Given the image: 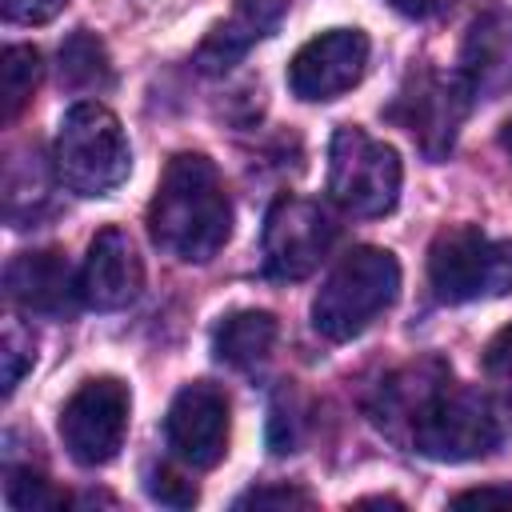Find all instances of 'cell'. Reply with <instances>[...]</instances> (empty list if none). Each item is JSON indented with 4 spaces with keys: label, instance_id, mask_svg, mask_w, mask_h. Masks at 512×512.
I'll use <instances>...</instances> for the list:
<instances>
[{
    "label": "cell",
    "instance_id": "44dd1931",
    "mask_svg": "<svg viewBox=\"0 0 512 512\" xmlns=\"http://www.w3.org/2000/svg\"><path fill=\"white\" fill-rule=\"evenodd\" d=\"M232 508H312V496L304 488H292V484H264V488H248L244 496L232 500Z\"/></svg>",
    "mask_w": 512,
    "mask_h": 512
},
{
    "label": "cell",
    "instance_id": "e0dca14e",
    "mask_svg": "<svg viewBox=\"0 0 512 512\" xmlns=\"http://www.w3.org/2000/svg\"><path fill=\"white\" fill-rule=\"evenodd\" d=\"M60 84H68L76 92H92V88L100 92V88L112 84L108 52L92 32L80 28L60 44Z\"/></svg>",
    "mask_w": 512,
    "mask_h": 512
},
{
    "label": "cell",
    "instance_id": "7a4b0ae2",
    "mask_svg": "<svg viewBox=\"0 0 512 512\" xmlns=\"http://www.w3.org/2000/svg\"><path fill=\"white\" fill-rule=\"evenodd\" d=\"M400 292V264L392 252L360 244L340 256L312 300V328L324 340H352L360 336L380 312L392 308Z\"/></svg>",
    "mask_w": 512,
    "mask_h": 512
},
{
    "label": "cell",
    "instance_id": "ffe728a7",
    "mask_svg": "<svg viewBox=\"0 0 512 512\" xmlns=\"http://www.w3.org/2000/svg\"><path fill=\"white\" fill-rule=\"evenodd\" d=\"M144 488H148V496L156 500V504H164V508H192L196 504V484L184 476V472H176V468H152L148 472V480H144Z\"/></svg>",
    "mask_w": 512,
    "mask_h": 512
},
{
    "label": "cell",
    "instance_id": "4fadbf2b",
    "mask_svg": "<svg viewBox=\"0 0 512 512\" xmlns=\"http://www.w3.org/2000/svg\"><path fill=\"white\" fill-rule=\"evenodd\" d=\"M144 288V264L124 228H100L80 268V300L96 312L128 308Z\"/></svg>",
    "mask_w": 512,
    "mask_h": 512
},
{
    "label": "cell",
    "instance_id": "ac0fdd59",
    "mask_svg": "<svg viewBox=\"0 0 512 512\" xmlns=\"http://www.w3.org/2000/svg\"><path fill=\"white\" fill-rule=\"evenodd\" d=\"M40 80V52L32 44H8L0 60V112L4 120H16V112L32 100V88Z\"/></svg>",
    "mask_w": 512,
    "mask_h": 512
},
{
    "label": "cell",
    "instance_id": "7402d4cb",
    "mask_svg": "<svg viewBox=\"0 0 512 512\" xmlns=\"http://www.w3.org/2000/svg\"><path fill=\"white\" fill-rule=\"evenodd\" d=\"M484 372L504 388V412H508V424H512V324L492 336V344L484 352Z\"/></svg>",
    "mask_w": 512,
    "mask_h": 512
},
{
    "label": "cell",
    "instance_id": "7c38bea8",
    "mask_svg": "<svg viewBox=\"0 0 512 512\" xmlns=\"http://www.w3.org/2000/svg\"><path fill=\"white\" fill-rule=\"evenodd\" d=\"M4 292L20 312L44 316V320H64L76 312V304H84L80 276H72L64 252L56 248L12 256L4 268Z\"/></svg>",
    "mask_w": 512,
    "mask_h": 512
},
{
    "label": "cell",
    "instance_id": "4316f807",
    "mask_svg": "<svg viewBox=\"0 0 512 512\" xmlns=\"http://www.w3.org/2000/svg\"><path fill=\"white\" fill-rule=\"evenodd\" d=\"M500 148H504V156L512 160V116L500 124Z\"/></svg>",
    "mask_w": 512,
    "mask_h": 512
},
{
    "label": "cell",
    "instance_id": "8fae6325",
    "mask_svg": "<svg viewBox=\"0 0 512 512\" xmlns=\"http://www.w3.org/2000/svg\"><path fill=\"white\" fill-rule=\"evenodd\" d=\"M164 436L168 448L192 464V468H212L228 452V400L216 384H184L164 416Z\"/></svg>",
    "mask_w": 512,
    "mask_h": 512
},
{
    "label": "cell",
    "instance_id": "cb8c5ba5",
    "mask_svg": "<svg viewBox=\"0 0 512 512\" xmlns=\"http://www.w3.org/2000/svg\"><path fill=\"white\" fill-rule=\"evenodd\" d=\"M64 8H68V0H4V20L8 24H48Z\"/></svg>",
    "mask_w": 512,
    "mask_h": 512
},
{
    "label": "cell",
    "instance_id": "5b68a950",
    "mask_svg": "<svg viewBox=\"0 0 512 512\" xmlns=\"http://www.w3.org/2000/svg\"><path fill=\"white\" fill-rule=\"evenodd\" d=\"M408 440L420 456L440 460V464H464V460H480L496 448L500 440V420L492 412V404L476 392V388H452L440 384L424 408L416 412Z\"/></svg>",
    "mask_w": 512,
    "mask_h": 512
},
{
    "label": "cell",
    "instance_id": "ba28073f",
    "mask_svg": "<svg viewBox=\"0 0 512 512\" xmlns=\"http://www.w3.org/2000/svg\"><path fill=\"white\" fill-rule=\"evenodd\" d=\"M128 408H132L128 384H120L116 376L84 380L60 408V440L68 456L84 468L108 464L124 444Z\"/></svg>",
    "mask_w": 512,
    "mask_h": 512
},
{
    "label": "cell",
    "instance_id": "5bb4252c",
    "mask_svg": "<svg viewBox=\"0 0 512 512\" xmlns=\"http://www.w3.org/2000/svg\"><path fill=\"white\" fill-rule=\"evenodd\" d=\"M280 20H284V0H236L228 20H220L196 48V68L204 76L228 72L232 64H240L248 56L252 44L272 36L280 28Z\"/></svg>",
    "mask_w": 512,
    "mask_h": 512
},
{
    "label": "cell",
    "instance_id": "d6986e66",
    "mask_svg": "<svg viewBox=\"0 0 512 512\" xmlns=\"http://www.w3.org/2000/svg\"><path fill=\"white\" fill-rule=\"evenodd\" d=\"M4 500L16 512H44V508H64L68 496L60 488H52L44 476H36L32 468H12L4 480Z\"/></svg>",
    "mask_w": 512,
    "mask_h": 512
},
{
    "label": "cell",
    "instance_id": "603a6c76",
    "mask_svg": "<svg viewBox=\"0 0 512 512\" xmlns=\"http://www.w3.org/2000/svg\"><path fill=\"white\" fill-rule=\"evenodd\" d=\"M0 360H4V396H12V388L20 384V376L32 368L36 352H32V340L20 336V328H8L4 332V344H0Z\"/></svg>",
    "mask_w": 512,
    "mask_h": 512
},
{
    "label": "cell",
    "instance_id": "30bf717a",
    "mask_svg": "<svg viewBox=\"0 0 512 512\" xmlns=\"http://www.w3.org/2000/svg\"><path fill=\"white\" fill-rule=\"evenodd\" d=\"M368 68V36L360 28H328L312 36L288 64V88L300 100H336L360 84Z\"/></svg>",
    "mask_w": 512,
    "mask_h": 512
},
{
    "label": "cell",
    "instance_id": "d4e9b609",
    "mask_svg": "<svg viewBox=\"0 0 512 512\" xmlns=\"http://www.w3.org/2000/svg\"><path fill=\"white\" fill-rule=\"evenodd\" d=\"M456 508H512V484H488V488H468L452 496Z\"/></svg>",
    "mask_w": 512,
    "mask_h": 512
},
{
    "label": "cell",
    "instance_id": "3957f363",
    "mask_svg": "<svg viewBox=\"0 0 512 512\" xmlns=\"http://www.w3.org/2000/svg\"><path fill=\"white\" fill-rule=\"evenodd\" d=\"M52 168L56 180L76 196H108L120 188L132 168V148L116 112L96 100L72 104L56 132Z\"/></svg>",
    "mask_w": 512,
    "mask_h": 512
},
{
    "label": "cell",
    "instance_id": "6da1fadb",
    "mask_svg": "<svg viewBox=\"0 0 512 512\" xmlns=\"http://www.w3.org/2000/svg\"><path fill=\"white\" fill-rule=\"evenodd\" d=\"M148 236L160 252L184 264H204L228 244L232 200L204 152H180L168 160L148 204Z\"/></svg>",
    "mask_w": 512,
    "mask_h": 512
},
{
    "label": "cell",
    "instance_id": "8992f818",
    "mask_svg": "<svg viewBox=\"0 0 512 512\" xmlns=\"http://www.w3.org/2000/svg\"><path fill=\"white\" fill-rule=\"evenodd\" d=\"M428 284L444 304L512 292V236L488 240L472 224L440 232L428 248Z\"/></svg>",
    "mask_w": 512,
    "mask_h": 512
},
{
    "label": "cell",
    "instance_id": "277c9868",
    "mask_svg": "<svg viewBox=\"0 0 512 512\" xmlns=\"http://www.w3.org/2000/svg\"><path fill=\"white\" fill-rule=\"evenodd\" d=\"M404 168L392 144L356 124H340L328 140V196L352 216H384L396 208Z\"/></svg>",
    "mask_w": 512,
    "mask_h": 512
},
{
    "label": "cell",
    "instance_id": "52a82bcc",
    "mask_svg": "<svg viewBox=\"0 0 512 512\" xmlns=\"http://www.w3.org/2000/svg\"><path fill=\"white\" fill-rule=\"evenodd\" d=\"M472 80L460 72V76H444V72H412L408 84L396 92L392 108H388V120H396L428 160H440L448 156V148L456 144V132L468 116V104H472Z\"/></svg>",
    "mask_w": 512,
    "mask_h": 512
},
{
    "label": "cell",
    "instance_id": "9c48e42d",
    "mask_svg": "<svg viewBox=\"0 0 512 512\" xmlns=\"http://www.w3.org/2000/svg\"><path fill=\"white\" fill-rule=\"evenodd\" d=\"M336 244V220L308 196H280L264 216V272L272 280H304Z\"/></svg>",
    "mask_w": 512,
    "mask_h": 512
},
{
    "label": "cell",
    "instance_id": "2e32d148",
    "mask_svg": "<svg viewBox=\"0 0 512 512\" xmlns=\"http://www.w3.org/2000/svg\"><path fill=\"white\" fill-rule=\"evenodd\" d=\"M440 384H448V368H444L440 360H420V364L404 368L400 376H392V380L380 388L376 420H380L384 428H392V432H396V424H408V428H412L416 412L424 408V400H428Z\"/></svg>",
    "mask_w": 512,
    "mask_h": 512
},
{
    "label": "cell",
    "instance_id": "484cf974",
    "mask_svg": "<svg viewBox=\"0 0 512 512\" xmlns=\"http://www.w3.org/2000/svg\"><path fill=\"white\" fill-rule=\"evenodd\" d=\"M400 16H408V20H428V16H436V12H444L448 8V0H388Z\"/></svg>",
    "mask_w": 512,
    "mask_h": 512
},
{
    "label": "cell",
    "instance_id": "9a60e30c",
    "mask_svg": "<svg viewBox=\"0 0 512 512\" xmlns=\"http://www.w3.org/2000/svg\"><path fill=\"white\" fill-rule=\"evenodd\" d=\"M272 344H276V316L264 312V308L228 312L212 328V352L228 368H256V364H264Z\"/></svg>",
    "mask_w": 512,
    "mask_h": 512
}]
</instances>
